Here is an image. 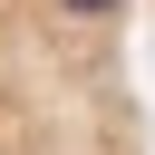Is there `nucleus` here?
Masks as SVG:
<instances>
[{"mask_svg":"<svg viewBox=\"0 0 155 155\" xmlns=\"http://www.w3.org/2000/svg\"><path fill=\"white\" fill-rule=\"evenodd\" d=\"M136 29L145 0H0V155H155Z\"/></svg>","mask_w":155,"mask_h":155,"instance_id":"1","label":"nucleus"},{"mask_svg":"<svg viewBox=\"0 0 155 155\" xmlns=\"http://www.w3.org/2000/svg\"><path fill=\"white\" fill-rule=\"evenodd\" d=\"M145 29H155V0H145Z\"/></svg>","mask_w":155,"mask_h":155,"instance_id":"2","label":"nucleus"}]
</instances>
